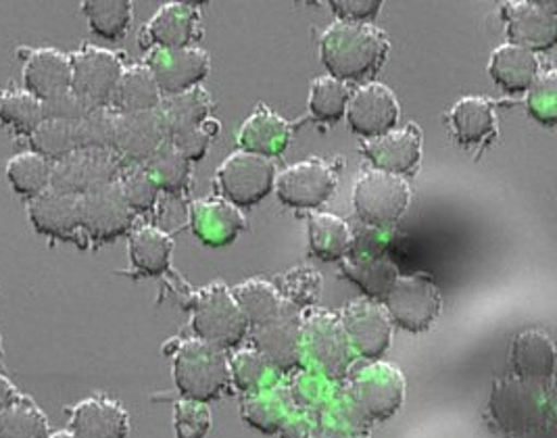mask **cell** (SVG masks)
Instances as JSON below:
<instances>
[{
	"mask_svg": "<svg viewBox=\"0 0 557 438\" xmlns=\"http://www.w3.org/2000/svg\"><path fill=\"white\" fill-rule=\"evenodd\" d=\"M174 380L184 399L209 403L228 388V360L222 349L199 338H190L176 351Z\"/></svg>",
	"mask_w": 557,
	"mask_h": 438,
	"instance_id": "7a4b0ae2",
	"label": "cell"
},
{
	"mask_svg": "<svg viewBox=\"0 0 557 438\" xmlns=\"http://www.w3.org/2000/svg\"><path fill=\"white\" fill-rule=\"evenodd\" d=\"M51 424L34 399L20 395L0 413V438H49Z\"/></svg>",
	"mask_w": 557,
	"mask_h": 438,
	"instance_id": "d590c367",
	"label": "cell"
},
{
	"mask_svg": "<svg viewBox=\"0 0 557 438\" xmlns=\"http://www.w3.org/2000/svg\"><path fill=\"white\" fill-rule=\"evenodd\" d=\"M511 367L518 378L549 385L556 372V347L552 338L536 330H527L511 342Z\"/></svg>",
	"mask_w": 557,
	"mask_h": 438,
	"instance_id": "83f0119b",
	"label": "cell"
},
{
	"mask_svg": "<svg viewBox=\"0 0 557 438\" xmlns=\"http://www.w3.org/2000/svg\"><path fill=\"white\" fill-rule=\"evenodd\" d=\"M290 142V126L268 104H259L238 129L240 151L255 155L278 157Z\"/></svg>",
	"mask_w": 557,
	"mask_h": 438,
	"instance_id": "4316f807",
	"label": "cell"
},
{
	"mask_svg": "<svg viewBox=\"0 0 557 438\" xmlns=\"http://www.w3.org/2000/svg\"><path fill=\"white\" fill-rule=\"evenodd\" d=\"M409 201L411 192L406 178L372 170L355 182V213L363 224L376 230L395 226L404 217Z\"/></svg>",
	"mask_w": 557,
	"mask_h": 438,
	"instance_id": "5b68a950",
	"label": "cell"
},
{
	"mask_svg": "<svg viewBox=\"0 0 557 438\" xmlns=\"http://www.w3.org/2000/svg\"><path fill=\"white\" fill-rule=\"evenodd\" d=\"M345 115L355 134L372 140L397 128L401 109L391 88L381 82H370L351 92Z\"/></svg>",
	"mask_w": 557,
	"mask_h": 438,
	"instance_id": "e0dca14e",
	"label": "cell"
},
{
	"mask_svg": "<svg viewBox=\"0 0 557 438\" xmlns=\"http://www.w3.org/2000/svg\"><path fill=\"white\" fill-rule=\"evenodd\" d=\"M343 274L374 299H386L399 278L397 265L384 255V251L372 249L370 245H354L349 255L343 259Z\"/></svg>",
	"mask_w": 557,
	"mask_h": 438,
	"instance_id": "484cf974",
	"label": "cell"
},
{
	"mask_svg": "<svg viewBox=\"0 0 557 438\" xmlns=\"http://www.w3.org/2000/svg\"><path fill=\"white\" fill-rule=\"evenodd\" d=\"M168 142H172L177 151L193 163V161H201L207 155L211 138L205 134L203 126H201V128L186 129V132L174 134L168 138Z\"/></svg>",
	"mask_w": 557,
	"mask_h": 438,
	"instance_id": "db71d44e",
	"label": "cell"
},
{
	"mask_svg": "<svg viewBox=\"0 0 557 438\" xmlns=\"http://www.w3.org/2000/svg\"><path fill=\"white\" fill-rule=\"evenodd\" d=\"M336 188V172L324 159H305L276 176L280 203L293 209H318L329 203Z\"/></svg>",
	"mask_w": 557,
	"mask_h": 438,
	"instance_id": "4fadbf2b",
	"label": "cell"
},
{
	"mask_svg": "<svg viewBox=\"0 0 557 438\" xmlns=\"http://www.w3.org/2000/svg\"><path fill=\"white\" fill-rule=\"evenodd\" d=\"M320 286H322V278L315 270L297 267L280 276L276 290L286 305L299 310V308L315 305L320 297Z\"/></svg>",
	"mask_w": 557,
	"mask_h": 438,
	"instance_id": "bcb514c9",
	"label": "cell"
},
{
	"mask_svg": "<svg viewBox=\"0 0 557 438\" xmlns=\"http://www.w3.org/2000/svg\"><path fill=\"white\" fill-rule=\"evenodd\" d=\"M122 195L134 213H147L159 201V186L145 165H129L117 178Z\"/></svg>",
	"mask_w": 557,
	"mask_h": 438,
	"instance_id": "7dc6e473",
	"label": "cell"
},
{
	"mask_svg": "<svg viewBox=\"0 0 557 438\" xmlns=\"http://www.w3.org/2000/svg\"><path fill=\"white\" fill-rule=\"evenodd\" d=\"M165 142V129L154 111L117 113L113 153L129 165H145L152 153Z\"/></svg>",
	"mask_w": 557,
	"mask_h": 438,
	"instance_id": "ffe728a7",
	"label": "cell"
},
{
	"mask_svg": "<svg viewBox=\"0 0 557 438\" xmlns=\"http://www.w3.org/2000/svg\"><path fill=\"white\" fill-rule=\"evenodd\" d=\"M351 90L341 79L322 76L311 82L309 90V113L320 124H336L345 117Z\"/></svg>",
	"mask_w": 557,
	"mask_h": 438,
	"instance_id": "ab89813d",
	"label": "cell"
},
{
	"mask_svg": "<svg viewBox=\"0 0 557 438\" xmlns=\"http://www.w3.org/2000/svg\"><path fill=\"white\" fill-rule=\"evenodd\" d=\"M51 170L52 163L45 157L34 151L20 153L7 163V180L17 195L34 199L47 188H51Z\"/></svg>",
	"mask_w": 557,
	"mask_h": 438,
	"instance_id": "f35d334b",
	"label": "cell"
},
{
	"mask_svg": "<svg viewBox=\"0 0 557 438\" xmlns=\"http://www.w3.org/2000/svg\"><path fill=\"white\" fill-rule=\"evenodd\" d=\"M230 380L243 392H259L274 387V367L257 349H245L230 361Z\"/></svg>",
	"mask_w": 557,
	"mask_h": 438,
	"instance_id": "7bdbcfd3",
	"label": "cell"
},
{
	"mask_svg": "<svg viewBox=\"0 0 557 438\" xmlns=\"http://www.w3.org/2000/svg\"><path fill=\"white\" fill-rule=\"evenodd\" d=\"M341 324L351 342V349L363 360H381L391 347L393 322L376 301L349 303L341 315Z\"/></svg>",
	"mask_w": 557,
	"mask_h": 438,
	"instance_id": "ac0fdd59",
	"label": "cell"
},
{
	"mask_svg": "<svg viewBox=\"0 0 557 438\" xmlns=\"http://www.w3.org/2000/svg\"><path fill=\"white\" fill-rule=\"evenodd\" d=\"M17 397H20V390L4 374H0V413L4 412Z\"/></svg>",
	"mask_w": 557,
	"mask_h": 438,
	"instance_id": "11a10c76",
	"label": "cell"
},
{
	"mask_svg": "<svg viewBox=\"0 0 557 438\" xmlns=\"http://www.w3.org/2000/svg\"><path fill=\"white\" fill-rule=\"evenodd\" d=\"M391 322L407 333H426L443 310L438 286L424 274L399 276L384 299Z\"/></svg>",
	"mask_w": 557,
	"mask_h": 438,
	"instance_id": "52a82bcc",
	"label": "cell"
},
{
	"mask_svg": "<svg viewBox=\"0 0 557 438\" xmlns=\"http://www.w3.org/2000/svg\"><path fill=\"white\" fill-rule=\"evenodd\" d=\"M26 92L40 103L72 90V59L57 49H36L24 65Z\"/></svg>",
	"mask_w": 557,
	"mask_h": 438,
	"instance_id": "d4e9b609",
	"label": "cell"
},
{
	"mask_svg": "<svg viewBox=\"0 0 557 438\" xmlns=\"http://www.w3.org/2000/svg\"><path fill=\"white\" fill-rule=\"evenodd\" d=\"M0 358H2V336H0Z\"/></svg>",
	"mask_w": 557,
	"mask_h": 438,
	"instance_id": "6f0895ef",
	"label": "cell"
},
{
	"mask_svg": "<svg viewBox=\"0 0 557 438\" xmlns=\"http://www.w3.org/2000/svg\"><path fill=\"white\" fill-rule=\"evenodd\" d=\"M79 197L47 188L38 197L29 199L27 217L34 230L57 240L77 242L79 238Z\"/></svg>",
	"mask_w": 557,
	"mask_h": 438,
	"instance_id": "7402d4cb",
	"label": "cell"
},
{
	"mask_svg": "<svg viewBox=\"0 0 557 438\" xmlns=\"http://www.w3.org/2000/svg\"><path fill=\"white\" fill-rule=\"evenodd\" d=\"M201 13L193 2H165L145 27L143 40L151 49H188L201 40Z\"/></svg>",
	"mask_w": 557,
	"mask_h": 438,
	"instance_id": "d6986e66",
	"label": "cell"
},
{
	"mask_svg": "<svg viewBox=\"0 0 557 438\" xmlns=\"http://www.w3.org/2000/svg\"><path fill=\"white\" fill-rule=\"evenodd\" d=\"M307 234L309 251L324 261H343L354 249L355 236L349 224L332 213H313Z\"/></svg>",
	"mask_w": 557,
	"mask_h": 438,
	"instance_id": "836d02e7",
	"label": "cell"
},
{
	"mask_svg": "<svg viewBox=\"0 0 557 438\" xmlns=\"http://www.w3.org/2000/svg\"><path fill=\"white\" fill-rule=\"evenodd\" d=\"M391 51V42L374 24L334 22L322 34L320 57L330 78L359 82L376 76Z\"/></svg>",
	"mask_w": 557,
	"mask_h": 438,
	"instance_id": "6da1fadb",
	"label": "cell"
},
{
	"mask_svg": "<svg viewBox=\"0 0 557 438\" xmlns=\"http://www.w3.org/2000/svg\"><path fill=\"white\" fill-rule=\"evenodd\" d=\"M117 113L109 107H97L76 122L77 151L102 149L113 151Z\"/></svg>",
	"mask_w": 557,
	"mask_h": 438,
	"instance_id": "f6af8a7d",
	"label": "cell"
},
{
	"mask_svg": "<svg viewBox=\"0 0 557 438\" xmlns=\"http://www.w3.org/2000/svg\"><path fill=\"white\" fill-rule=\"evenodd\" d=\"M127 253L132 267L143 276H163L170 270L174 238L157 226H140L129 234Z\"/></svg>",
	"mask_w": 557,
	"mask_h": 438,
	"instance_id": "f546056e",
	"label": "cell"
},
{
	"mask_svg": "<svg viewBox=\"0 0 557 438\" xmlns=\"http://www.w3.org/2000/svg\"><path fill=\"white\" fill-rule=\"evenodd\" d=\"M313 438H368L363 430V420L354 412L330 415L329 420H322Z\"/></svg>",
	"mask_w": 557,
	"mask_h": 438,
	"instance_id": "f5cc1de1",
	"label": "cell"
},
{
	"mask_svg": "<svg viewBox=\"0 0 557 438\" xmlns=\"http://www.w3.org/2000/svg\"><path fill=\"white\" fill-rule=\"evenodd\" d=\"M163 101V95L145 63L124 67L120 82L113 90L109 109L115 113H143L154 111Z\"/></svg>",
	"mask_w": 557,
	"mask_h": 438,
	"instance_id": "4dcf8cb0",
	"label": "cell"
},
{
	"mask_svg": "<svg viewBox=\"0 0 557 438\" xmlns=\"http://www.w3.org/2000/svg\"><path fill=\"white\" fill-rule=\"evenodd\" d=\"M238 308L243 311L249 326H261L268 320L276 317L280 311L284 310V301L280 297L276 286L263 278H253L247 283L238 284L232 290Z\"/></svg>",
	"mask_w": 557,
	"mask_h": 438,
	"instance_id": "e575fe53",
	"label": "cell"
},
{
	"mask_svg": "<svg viewBox=\"0 0 557 438\" xmlns=\"http://www.w3.org/2000/svg\"><path fill=\"white\" fill-rule=\"evenodd\" d=\"M257 351L276 372H293L304 361V317L284 305L276 317L253 328Z\"/></svg>",
	"mask_w": 557,
	"mask_h": 438,
	"instance_id": "9a60e30c",
	"label": "cell"
},
{
	"mask_svg": "<svg viewBox=\"0 0 557 438\" xmlns=\"http://www.w3.org/2000/svg\"><path fill=\"white\" fill-rule=\"evenodd\" d=\"M509 45L527 51H552L557 42V4L522 0L506 2L504 9Z\"/></svg>",
	"mask_w": 557,
	"mask_h": 438,
	"instance_id": "5bb4252c",
	"label": "cell"
},
{
	"mask_svg": "<svg viewBox=\"0 0 557 438\" xmlns=\"http://www.w3.org/2000/svg\"><path fill=\"white\" fill-rule=\"evenodd\" d=\"M82 13L99 38L117 42L132 26L134 7L129 0H86L82 2Z\"/></svg>",
	"mask_w": 557,
	"mask_h": 438,
	"instance_id": "8d00e7d4",
	"label": "cell"
},
{
	"mask_svg": "<svg viewBox=\"0 0 557 438\" xmlns=\"http://www.w3.org/2000/svg\"><path fill=\"white\" fill-rule=\"evenodd\" d=\"M72 59V92L92 109L109 107L113 90L124 72L122 57L101 47L86 45L70 54Z\"/></svg>",
	"mask_w": 557,
	"mask_h": 438,
	"instance_id": "8fae6325",
	"label": "cell"
},
{
	"mask_svg": "<svg viewBox=\"0 0 557 438\" xmlns=\"http://www.w3.org/2000/svg\"><path fill=\"white\" fill-rule=\"evenodd\" d=\"M406 380L395 365L372 363L355 372L351 385L354 412L363 422H382L401 408Z\"/></svg>",
	"mask_w": 557,
	"mask_h": 438,
	"instance_id": "ba28073f",
	"label": "cell"
},
{
	"mask_svg": "<svg viewBox=\"0 0 557 438\" xmlns=\"http://www.w3.org/2000/svg\"><path fill=\"white\" fill-rule=\"evenodd\" d=\"M276 165L268 157L236 151L224 159L215 172V180L224 199L234 207L259 205L276 184Z\"/></svg>",
	"mask_w": 557,
	"mask_h": 438,
	"instance_id": "8992f818",
	"label": "cell"
},
{
	"mask_svg": "<svg viewBox=\"0 0 557 438\" xmlns=\"http://www.w3.org/2000/svg\"><path fill=\"white\" fill-rule=\"evenodd\" d=\"M361 151L376 170L406 178L413 176L422 159V136L413 124L406 128L391 129L379 138L363 140Z\"/></svg>",
	"mask_w": 557,
	"mask_h": 438,
	"instance_id": "44dd1931",
	"label": "cell"
},
{
	"mask_svg": "<svg viewBox=\"0 0 557 438\" xmlns=\"http://www.w3.org/2000/svg\"><path fill=\"white\" fill-rule=\"evenodd\" d=\"M0 122L29 136L42 122V103L26 90H4L0 92Z\"/></svg>",
	"mask_w": 557,
	"mask_h": 438,
	"instance_id": "ee69618b",
	"label": "cell"
},
{
	"mask_svg": "<svg viewBox=\"0 0 557 438\" xmlns=\"http://www.w3.org/2000/svg\"><path fill=\"white\" fill-rule=\"evenodd\" d=\"M145 65L149 67L161 95L168 97L201 86L211 70L209 54L199 47L151 49Z\"/></svg>",
	"mask_w": 557,
	"mask_h": 438,
	"instance_id": "2e32d148",
	"label": "cell"
},
{
	"mask_svg": "<svg viewBox=\"0 0 557 438\" xmlns=\"http://www.w3.org/2000/svg\"><path fill=\"white\" fill-rule=\"evenodd\" d=\"M88 111H92L90 104L84 103L72 90L52 97L49 101H42V120H65V122H77Z\"/></svg>",
	"mask_w": 557,
	"mask_h": 438,
	"instance_id": "f907efd6",
	"label": "cell"
},
{
	"mask_svg": "<svg viewBox=\"0 0 557 438\" xmlns=\"http://www.w3.org/2000/svg\"><path fill=\"white\" fill-rule=\"evenodd\" d=\"M79 230L97 242H111L129 233L136 213L122 195L117 182L101 186L77 201Z\"/></svg>",
	"mask_w": 557,
	"mask_h": 438,
	"instance_id": "7c38bea8",
	"label": "cell"
},
{
	"mask_svg": "<svg viewBox=\"0 0 557 438\" xmlns=\"http://www.w3.org/2000/svg\"><path fill=\"white\" fill-rule=\"evenodd\" d=\"M193 330L199 340L222 351L234 349L249 333V324L226 284L205 286L195 297Z\"/></svg>",
	"mask_w": 557,
	"mask_h": 438,
	"instance_id": "3957f363",
	"label": "cell"
},
{
	"mask_svg": "<svg viewBox=\"0 0 557 438\" xmlns=\"http://www.w3.org/2000/svg\"><path fill=\"white\" fill-rule=\"evenodd\" d=\"M545 388L549 387L518 376L497 383L488 403L493 417L511 435L541 428L552 410L549 392Z\"/></svg>",
	"mask_w": 557,
	"mask_h": 438,
	"instance_id": "277c9868",
	"label": "cell"
},
{
	"mask_svg": "<svg viewBox=\"0 0 557 438\" xmlns=\"http://www.w3.org/2000/svg\"><path fill=\"white\" fill-rule=\"evenodd\" d=\"M286 405H288V401L284 399V395L280 390H274V387L265 388V390L253 392L245 401L243 417L251 426L259 428L261 433L274 435V433H280V428L284 426V422L290 415V410Z\"/></svg>",
	"mask_w": 557,
	"mask_h": 438,
	"instance_id": "b9f144b4",
	"label": "cell"
},
{
	"mask_svg": "<svg viewBox=\"0 0 557 438\" xmlns=\"http://www.w3.org/2000/svg\"><path fill=\"white\" fill-rule=\"evenodd\" d=\"M70 433L76 438H127L129 413L109 397H88L70 410Z\"/></svg>",
	"mask_w": 557,
	"mask_h": 438,
	"instance_id": "603a6c76",
	"label": "cell"
},
{
	"mask_svg": "<svg viewBox=\"0 0 557 438\" xmlns=\"http://www.w3.org/2000/svg\"><path fill=\"white\" fill-rule=\"evenodd\" d=\"M165 129V140L186 129L201 128L211 113V97L203 86L163 99L157 109Z\"/></svg>",
	"mask_w": 557,
	"mask_h": 438,
	"instance_id": "1f68e13d",
	"label": "cell"
},
{
	"mask_svg": "<svg viewBox=\"0 0 557 438\" xmlns=\"http://www.w3.org/2000/svg\"><path fill=\"white\" fill-rule=\"evenodd\" d=\"M211 410L207 403L182 399L176 403L174 412V426L177 438H205L211 430Z\"/></svg>",
	"mask_w": 557,
	"mask_h": 438,
	"instance_id": "681fc988",
	"label": "cell"
},
{
	"mask_svg": "<svg viewBox=\"0 0 557 438\" xmlns=\"http://www.w3.org/2000/svg\"><path fill=\"white\" fill-rule=\"evenodd\" d=\"M330 7L338 22L370 24L381 13V0H330Z\"/></svg>",
	"mask_w": 557,
	"mask_h": 438,
	"instance_id": "816d5d0a",
	"label": "cell"
},
{
	"mask_svg": "<svg viewBox=\"0 0 557 438\" xmlns=\"http://www.w3.org/2000/svg\"><path fill=\"white\" fill-rule=\"evenodd\" d=\"M351 342L345 335L341 317L329 311L304 317V358L318 365L326 380H341L354 360Z\"/></svg>",
	"mask_w": 557,
	"mask_h": 438,
	"instance_id": "9c48e42d",
	"label": "cell"
},
{
	"mask_svg": "<svg viewBox=\"0 0 557 438\" xmlns=\"http://www.w3.org/2000/svg\"><path fill=\"white\" fill-rule=\"evenodd\" d=\"M145 167L149 170L152 180L157 182L159 190H165L172 197L182 195L188 188L190 161L168 140L152 153Z\"/></svg>",
	"mask_w": 557,
	"mask_h": 438,
	"instance_id": "74e56055",
	"label": "cell"
},
{
	"mask_svg": "<svg viewBox=\"0 0 557 438\" xmlns=\"http://www.w3.org/2000/svg\"><path fill=\"white\" fill-rule=\"evenodd\" d=\"M527 107L532 117L543 126H556L557 78L554 70L541 72L529 88Z\"/></svg>",
	"mask_w": 557,
	"mask_h": 438,
	"instance_id": "c3c4849f",
	"label": "cell"
},
{
	"mask_svg": "<svg viewBox=\"0 0 557 438\" xmlns=\"http://www.w3.org/2000/svg\"><path fill=\"white\" fill-rule=\"evenodd\" d=\"M29 145L34 153L57 163L77 151L76 122L42 120L29 134Z\"/></svg>",
	"mask_w": 557,
	"mask_h": 438,
	"instance_id": "60d3db41",
	"label": "cell"
},
{
	"mask_svg": "<svg viewBox=\"0 0 557 438\" xmlns=\"http://www.w3.org/2000/svg\"><path fill=\"white\" fill-rule=\"evenodd\" d=\"M190 224L197 238L207 247L215 249L234 242L236 236L247 228V220L240 209L218 197L193 203Z\"/></svg>",
	"mask_w": 557,
	"mask_h": 438,
	"instance_id": "cb8c5ba5",
	"label": "cell"
},
{
	"mask_svg": "<svg viewBox=\"0 0 557 438\" xmlns=\"http://www.w3.org/2000/svg\"><path fill=\"white\" fill-rule=\"evenodd\" d=\"M488 74L502 90L509 95H522L529 92L532 82L541 74V61L536 52L507 42L493 52Z\"/></svg>",
	"mask_w": 557,
	"mask_h": 438,
	"instance_id": "f1b7e54d",
	"label": "cell"
},
{
	"mask_svg": "<svg viewBox=\"0 0 557 438\" xmlns=\"http://www.w3.org/2000/svg\"><path fill=\"white\" fill-rule=\"evenodd\" d=\"M124 172L122 159L113 151L86 149L52 163L51 188L82 197L101 186L113 184Z\"/></svg>",
	"mask_w": 557,
	"mask_h": 438,
	"instance_id": "30bf717a",
	"label": "cell"
},
{
	"mask_svg": "<svg viewBox=\"0 0 557 438\" xmlns=\"http://www.w3.org/2000/svg\"><path fill=\"white\" fill-rule=\"evenodd\" d=\"M49 438H76L70 430H59V433H54V435H51Z\"/></svg>",
	"mask_w": 557,
	"mask_h": 438,
	"instance_id": "9f6ffc18",
	"label": "cell"
},
{
	"mask_svg": "<svg viewBox=\"0 0 557 438\" xmlns=\"http://www.w3.org/2000/svg\"><path fill=\"white\" fill-rule=\"evenodd\" d=\"M495 111L484 97H466L449 111V126L456 134L457 142L472 147L481 145L495 134Z\"/></svg>",
	"mask_w": 557,
	"mask_h": 438,
	"instance_id": "d6a6232c",
	"label": "cell"
}]
</instances>
